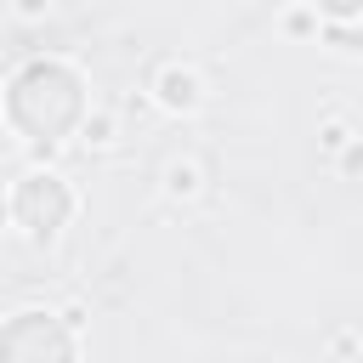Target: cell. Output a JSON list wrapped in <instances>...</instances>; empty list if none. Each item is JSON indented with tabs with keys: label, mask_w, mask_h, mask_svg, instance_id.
Listing matches in <instances>:
<instances>
[{
	"label": "cell",
	"mask_w": 363,
	"mask_h": 363,
	"mask_svg": "<svg viewBox=\"0 0 363 363\" xmlns=\"http://www.w3.org/2000/svg\"><path fill=\"white\" fill-rule=\"evenodd\" d=\"M23 216H28V221L45 216V233H51V221L62 216V187L45 176V193H40V176H28V187H23Z\"/></svg>",
	"instance_id": "1"
}]
</instances>
